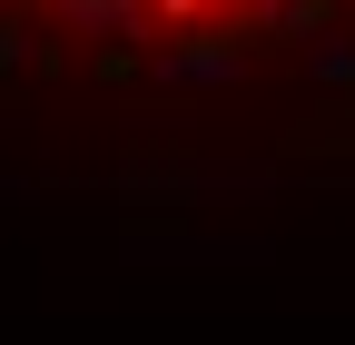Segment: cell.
<instances>
[{"mask_svg": "<svg viewBox=\"0 0 355 345\" xmlns=\"http://www.w3.org/2000/svg\"><path fill=\"white\" fill-rule=\"evenodd\" d=\"M266 188H277L266 168H198V158L128 168V197H168V207H188V197H266Z\"/></svg>", "mask_w": 355, "mask_h": 345, "instance_id": "1", "label": "cell"}, {"mask_svg": "<svg viewBox=\"0 0 355 345\" xmlns=\"http://www.w3.org/2000/svg\"><path fill=\"white\" fill-rule=\"evenodd\" d=\"M148 79H158V89H237L247 50H237V39H178V50L148 60Z\"/></svg>", "mask_w": 355, "mask_h": 345, "instance_id": "2", "label": "cell"}, {"mask_svg": "<svg viewBox=\"0 0 355 345\" xmlns=\"http://www.w3.org/2000/svg\"><path fill=\"white\" fill-rule=\"evenodd\" d=\"M69 10V30H109V39H148V0H60Z\"/></svg>", "mask_w": 355, "mask_h": 345, "instance_id": "3", "label": "cell"}, {"mask_svg": "<svg viewBox=\"0 0 355 345\" xmlns=\"http://www.w3.org/2000/svg\"><path fill=\"white\" fill-rule=\"evenodd\" d=\"M306 79H316V89H345L355 79V39L345 30H306Z\"/></svg>", "mask_w": 355, "mask_h": 345, "instance_id": "4", "label": "cell"}, {"mask_svg": "<svg viewBox=\"0 0 355 345\" xmlns=\"http://www.w3.org/2000/svg\"><path fill=\"white\" fill-rule=\"evenodd\" d=\"M158 20H198V10H227V0H148Z\"/></svg>", "mask_w": 355, "mask_h": 345, "instance_id": "5", "label": "cell"}, {"mask_svg": "<svg viewBox=\"0 0 355 345\" xmlns=\"http://www.w3.org/2000/svg\"><path fill=\"white\" fill-rule=\"evenodd\" d=\"M20 50H30V39H20L10 20H0V69H20Z\"/></svg>", "mask_w": 355, "mask_h": 345, "instance_id": "6", "label": "cell"}, {"mask_svg": "<svg viewBox=\"0 0 355 345\" xmlns=\"http://www.w3.org/2000/svg\"><path fill=\"white\" fill-rule=\"evenodd\" d=\"M345 197H355V178H345Z\"/></svg>", "mask_w": 355, "mask_h": 345, "instance_id": "7", "label": "cell"}]
</instances>
